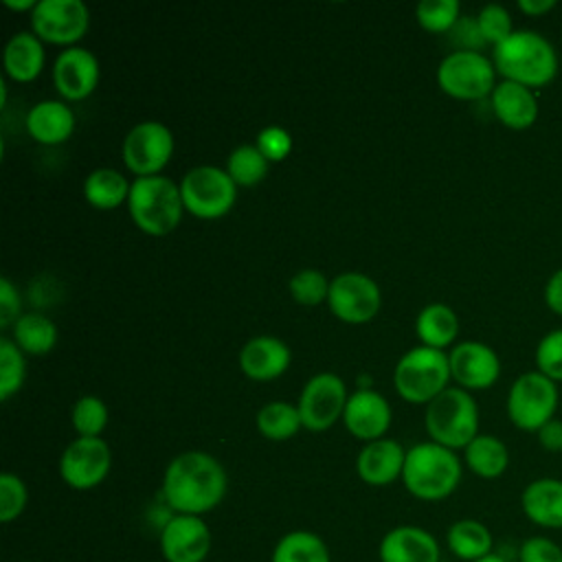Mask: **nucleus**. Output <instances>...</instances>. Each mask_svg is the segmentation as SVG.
Wrapping results in <instances>:
<instances>
[{
	"label": "nucleus",
	"mask_w": 562,
	"mask_h": 562,
	"mask_svg": "<svg viewBox=\"0 0 562 562\" xmlns=\"http://www.w3.org/2000/svg\"><path fill=\"white\" fill-rule=\"evenodd\" d=\"M228 490L224 465L204 450L176 454L162 474V498L171 514L204 516L215 509Z\"/></svg>",
	"instance_id": "1"
},
{
	"label": "nucleus",
	"mask_w": 562,
	"mask_h": 562,
	"mask_svg": "<svg viewBox=\"0 0 562 562\" xmlns=\"http://www.w3.org/2000/svg\"><path fill=\"white\" fill-rule=\"evenodd\" d=\"M492 50L494 68L507 81H516L533 90L547 86L558 75V53L538 31L518 29Z\"/></svg>",
	"instance_id": "2"
},
{
	"label": "nucleus",
	"mask_w": 562,
	"mask_h": 562,
	"mask_svg": "<svg viewBox=\"0 0 562 562\" xmlns=\"http://www.w3.org/2000/svg\"><path fill=\"white\" fill-rule=\"evenodd\" d=\"M463 465L454 450L435 441H422L406 450L402 483L419 501H443L461 483Z\"/></svg>",
	"instance_id": "3"
},
{
	"label": "nucleus",
	"mask_w": 562,
	"mask_h": 562,
	"mask_svg": "<svg viewBox=\"0 0 562 562\" xmlns=\"http://www.w3.org/2000/svg\"><path fill=\"white\" fill-rule=\"evenodd\" d=\"M127 211L136 228H140L145 235L165 237L178 228L184 215L180 184L162 173L134 178Z\"/></svg>",
	"instance_id": "4"
},
{
	"label": "nucleus",
	"mask_w": 562,
	"mask_h": 562,
	"mask_svg": "<svg viewBox=\"0 0 562 562\" xmlns=\"http://www.w3.org/2000/svg\"><path fill=\"white\" fill-rule=\"evenodd\" d=\"M424 426L430 441L450 450H463L479 435V406L470 391L448 386L426 404Z\"/></svg>",
	"instance_id": "5"
},
{
	"label": "nucleus",
	"mask_w": 562,
	"mask_h": 562,
	"mask_svg": "<svg viewBox=\"0 0 562 562\" xmlns=\"http://www.w3.org/2000/svg\"><path fill=\"white\" fill-rule=\"evenodd\" d=\"M450 362L448 353L426 345L408 349L393 369V386L408 404H428L448 389Z\"/></svg>",
	"instance_id": "6"
},
{
	"label": "nucleus",
	"mask_w": 562,
	"mask_h": 562,
	"mask_svg": "<svg viewBox=\"0 0 562 562\" xmlns=\"http://www.w3.org/2000/svg\"><path fill=\"white\" fill-rule=\"evenodd\" d=\"M558 402V382H553L538 369L525 371L509 386L507 417L518 430L538 432L547 422L555 417Z\"/></svg>",
	"instance_id": "7"
},
{
	"label": "nucleus",
	"mask_w": 562,
	"mask_h": 562,
	"mask_svg": "<svg viewBox=\"0 0 562 562\" xmlns=\"http://www.w3.org/2000/svg\"><path fill=\"white\" fill-rule=\"evenodd\" d=\"M494 61L479 50H452L437 66L439 88L459 101H481L496 88Z\"/></svg>",
	"instance_id": "8"
},
{
	"label": "nucleus",
	"mask_w": 562,
	"mask_h": 562,
	"mask_svg": "<svg viewBox=\"0 0 562 562\" xmlns=\"http://www.w3.org/2000/svg\"><path fill=\"white\" fill-rule=\"evenodd\" d=\"M178 184L184 211L200 220L224 217L237 200V184L226 169L215 165H198L189 169Z\"/></svg>",
	"instance_id": "9"
},
{
	"label": "nucleus",
	"mask_w": 562,
	"mask_h": 562,
	"mask_svg": "<svg viewBox=\"0 0 562 562\" xmlns=\"http://www.w3.org/2000/svg\"><path fill=\"white\" fill-rule=\"evenodd\" d=\"M173 132L160 121H140L123 138L121 154L125 167L136 176H158L173 156Z\"/></svg>",
	"instance_id": "10"
},
{
	"label": "nucleus",
	"mask_w": 562,
	"mask_h": 562,
	"mask_svg": "<svg viewBox=\"0 0 562 562\" xmlns=\"http://www.w3.org/2000/svg\"><path fill=\"white\" fill-rule=\"evenodd\" d=\"M347 400V384L340 375L331 371H321L312 375L303 384L296 402L303 428L312 432L329 430L338 419H342Z\"/></svg>",
	"instance_id": "11"
},
{
	"label": "nucleus",
	"mask_w": 562,
	"mask_h": 562,
	"mask_svg": "<svg viewBox=\"0 0 562 562\" xmlns=\"http://www.w3.org/2000/svg\"><path fill=\"white\" fill-rule=\"evenodd\" d=\"M31 31L48 44L77 46L90 29V11L81 0H37L29 13Z\"/></svg>",
	"instance_id": "12"
},
{
	"label": "nucleus",
	"mask_w": 562,
	"mask_h": 562,
	"mask_svg": "<svg viewBox=\"0 0 562 562\" xmlns=\"http://www.w3.org/2000/svg\"><path fill=\"white\" fill-rule=\"evenodd\" d=\"M382 305L380 285L364 272H340L329 283L327 307L329 312L349 325L369 323Z\"/></svg>",
	"instance_id": "13"
},
{
	"label": "nucleus",
	"mask_w": 562,
	"mask_h": 562,
	"mask_svg": "<svg viewBox=\"0 0 562 562\" xmlns=\"http://www.w3.org/2000/svg\"><path fill=\"white\" fill-rule=\"evenodd\" d=\"M112 468V450L101 437H77L59 457V476L72 490H92L105 481Z\"/></svg>",
	"instance_id": "14"
},
{
	"label": "nucleus",
	"mask_w": 562,
	"mask_h": 562,
	"mask_svg": "<svg viewBox=\"0 0 562 562\" xmlns=\"http://www.w3.org/2000/svg\"><path fill=\"white\" fill-rule=\"evenodd\" d=\"M160 553L167 562H204L213 547V536L202 516L171 514L158 536Z\"/></svg>",
	"instance_id": "15"
},
{
	"label": "nucleus",
	"mask_w": 562,
	"mask_h": 562,
	"mask_svg": "<svg viewBox=\"0 0 562 562\" xmlns=\"http://www.w3.org/2000/svg\"><path fill=\"white\" fill-rule=\"evenodd\" d=\"M448 362H450V375L457 382V386L470 393L490 389L501 375L498 353L481 340L457 342L448 351Z\"/></svg>",
	"instance_id": "16"
},
{
	"label": "nucleus",
	"mask_w": 562,
	"mask_h": 562,
	"mask_svg": "<svg viewBox=\"0 0 562 562\" xmlns=\"http://www.w3.org/2000/svg\"><path fill=\"white\" fill-rule=\"evenodd\" d=\"M391 419H393L391 404L375 389L360 386L353 393H349V400L342 413V424L351 437L364 443L382 439L391 428Z\"/></svg>",
	"instance_id": "17"
},
{
	"label": "nucleus",
	"mask_w": 562,
	"mask_h": 562,
	"mask_svg": "<svg viewBox=\"0 0 562 562\" xmlns=\"http://www.w3.org/2000/svg\"><path fill=\"white\" fill-rule=\"evenodd\" d=\"M99 72L97 55L83 46L64 48L53 61V83L64 101L90 97L99 83Z\"/></svg>",
	"instance_id": "18"
},
{
	"label": "nucleus",
	"mask_w": 562,
	"mask_h": 562,
	"mask_svg": "<svg viewBox=\"0 0 562 562\" xmlns=\"http://www.w3.org/2000/svg\"><path fill=\"white\" fill-rule=\"evenodd\" d=\"M237 362L246 378L255 382H268L288 371L292 351L281 338L272 334H259L241 345Z\"/></svg>",
	"instance_id": "19"
},
{
	"label": "nucleus",
	"mask_w": 562,
	"mask_h": 562,
	"mask_svg": "<svg viewBox=\"0 0 562 562\" xmlns=\"http://www.w3.org/2000/svg\"><path fill=\"white\" fill-rule=\"evenodd\" d=\"M439 555L437 538L417 525H397L378 544L380 562H439Z\"/></svg>",
	"instance_id": "20"
},
{
	"label": "nucleus",
	"mask_w": 562,
	"mask_h": 562,
	"mask_svg": "<svg viewBox=\"0 0 562 562\" xmlns=\"http://www.w3.org/2000/svg\"><path fill=\"white\" fill-rule=\"evenodd\" d=\"M406 450L400 441L382 437L375 441H369L360 448L356 457V472L362 483L382 487L391 485L393 481L402 479Z\"/></svg>",
	"instance_id": "21"
},
{
	"label": "nucleus",
	"mask_w": 562,
	"mask_h": 562,
	"mask_svg": "<svg viewBox=\"0 0 562 562\" xmlns=\"http://www.w3.org/2000/svg\"><path fill=\"white\" fill-rule=\"evenodd\" d=\"M490 108L494 116L509 130H529L538 119V99L531 88L501 79L490 94Z\"/></svg>",
	"instance_id": "22"
},
{
	"label": "nucleus",
	"mask_w": 562,
	"mask_h": 562,
	"mask_svg": "<svg viewBox=\"0 0 562 562\" xmlns=\"http://www.w3.org/2000/svg\"><path fill=\"white\" fill-rule=\"evenodd\" d=\"M26 132L42 145H59L75 132V112L61 99L37 101L24 119Z\"/></svg>",
	"instance_id": "23"
},
{
	"label": "nucleus",
	"mask_w": 562,
	"mask_h": 562,
	"mask_svg": "<svg viewBox=\"0 0 562 562\" xmlns=\"http://www.w3.org/2000/svg\"><path fill=\"white\" fill-rule=\"evenodd\" d=\"M522 514L542 529H562V479L542 476L525 485Z\"/></svg>",
	"instance_id": "24"
},
{
	"label": "nucleus",
	"mask_w": 562,
	"mask_h": 562,
	"mask_svg": "<svg viewBox=\"0 0 562 562\" xmlns=\"http://www.w3.org/2000/svg\"><path fill=\"white\" fill-rule=\"evenodd\" d=\"M44 42L33 31L13 33L2 50L4 75L18 83H29L44 70Z\"/></svg>",
	"instance_id": "25"
},
{
	"label": "nucleus",
	"mask_w": 562,
	"mask_h": 562,
	"mask_svg": "<svg viewBox=\"0 0 562 562\" xmlns=\"http://www.w3.org/2000/svg\"><path fill=\"white\" fill-rule=\"evenodd\" d=\"M415 334L419 338V345L443 351L457 340L459 316L446 303H428L419 310L415 318Z\"/></svg>",
	"instance_id": "26"
},
{
	"label": "nucleus",
	"mask_w": 562,
	"mask_h": 562,
	"mask_svg": "<svg viewBox=\"0 0 562 562\" xmlns=\"http://www.w3.org/2000/svg\"><path fill=\"white\" fill-rule=\"evenodd\" d=\"M446 544L450 553L463 562H479L492 555L494 538L487 525L476 518H459L446 531Z\"/></svg>",
	"instance_id": "27"
},
{
	"label": "nucleus",
	"mask_w": 562,
	"mask_h": 562,
	"mask_svg": "<svg viewBox=\"0 0 562 562\" xmlns=\"http://www.w3.org/2000/svg\"><path fill=\"white\" fill-rule=\"evenodd\" d=\"M132 182L114 167H99L92 169L83 180V198L90 206L101 211H112L127 204Z\"/></svg>",
	"instance_id": "28"
},
{
	"label": "nucleus",
	"mask_w": 562,
	"mask_h": 562,
	"mask_svg": "<svg viewBox=\"0 0 562 562\" xmlns=\"http://www.w3.org/2000/svg\"><path fill=\"white\" fill-rule=\"evenodd\" d=\"M463 461L479 479H498L509 465V450L496 435L479 432L463 448Z\"/></svg>",
	"instance_id": "29"
},
{
	"label": "nucleus",
	"mask_w": 562,
	"mask_h": 562,
	"mask_svg": "<svg viewBox=\"0 0 562 562\" xmlns=\"http://www.w3.org/2000/svg\"><path fill=\"white\" fill-rule=\"evenodd\" d=\"M270 562H331V553L318 533L294 529L277 540Z\"/></svg>",
	"instance_id": "30"
},
{
	"label": "nucleus",
	"mask_w": 562,
	"mask_h": 562,
	"mask_svg": "<svg viewBox=\"0 0 562 562\" xmlns=\"http://www.w3.org/2000/svg\"><path fill=\"white\" fill-rule=\"evenodd\" d=\"M13 329V342L29 356H46L57 342V325L42 312L22 314Z\"/></svg>",
	"instance_id": "31"
},
{
	"label": "nucleus",
	"mask_w": 562,
	"mask_h": 562,
	"mask_svg": "<svg viewBox=\"0 0 562 562\" xmlns=\"http://www.w3.org/2000/svg\"><path fill=\"white\" fill-rule=\"evenodd\" d=\"M255 426L259 435L270 441H288L303 428V422L296 404L285 400H272L257 411Z\"/></svg>",
	"instance_id": "32"
},
{
	"label": "nucleus",
	"mask_w": 562,
	"mask_h": 562,
	"mask_svg": "<svg viewBox=\"0 0 562 562\" xmlns=\"http://www.w3.org/2000/svg\"><path fill=\"white\" fill-rule=\"evenodd\" d=\"M268 167H270V162L257 149V145L255 143H244V145H237L228 154L224 169L228 171V176L233 178V182L237 187H255L266 178Z\"/></svg>",
	"instance_id": "33"
},
{
	"label": "nucleus",
	"mask_w": 562,
	"mask_h": 562,
	"mask_svg": "<svg viewBox=\"0 0 562 562\" xmlns=\"http://www.w3.org/2000/svg\"><path fill=\"white\" fill-rule=\"evenodd\" d=\"M26 380L24 351L13 342V338H0V400L7 402L15 395Z\"/></svg>",
	"instance_id": "34"
},
{
	"label": "nucleus",
	"mask_w": 562,
	"mask_h": 562,
	"mask_svg": "<svg viewBox=\"0 0 562 562\" xmlns=\"http://www.w3.org/2000/svg\"><path fill=\"white\" fill-rule=\"evenodd\" d=\"M77 437H101L108 426V406L97 395H81L70 411Z\"/></svg>",
	"instance_id": "35"
},
{
	"label": "nucleus",
	"mask_w": 562,
	"mask_h": 562,
	"mask_svg": "<svg viewBox=\"0 0 562 562\" xmlns=\"http://www.w3.org/2000/svg\"><path fill=\"white\" fill-rule=\"evenodd\" d=\"M329 283L331 279H327L321 270L316 268H303L299 272H294L288 281V290L290 296L299 303V305H321L327 303L329 296Z\"/></svg>",
	"instance_id": "36"
},
{
	"label": "nucleus",
	"mask_w": 562,
	"mask_h": 562,
	"mask_svg": "<svg viewBox=\"0 0 562 562\" xmlns=\"http://www.w3.org/2000/svg\"><path fill=\"white\" fill-rule=\"evenodd\" d=\"M461 18L459 0H422L415 7V20L428 33H450Z\"/></svg>",
	"instance_id": "37"
},
{
	"label": "nucleus",
	"mask_w": 562,
	"mask_h": 562,
	"mask_svg": "<svg viewBox=\"0 0 562 562\" xmlns=\"http://www.w3.org/2000/svg\"><path fill=\"white\" fill-rule=\"evenodd\" d=\"M29 503V490L26 483L13 474L2 472L0 474V522L9 525L22 516Z\"/></svg>",
	"instance_id": "38"
},
{
	"label": "nucleus",
	"mask_w": 562,
	"mask_h": 562,
	"mask_svg": "<svg viewBox=\"0 0 562 562\" xmlns=\"http://www.w3.org/2000/svg\"><path fill=\"white\" fill-rule=\"evenodd\" d=\"M476 22L481 29V35L485 40V44H490L492 48L498 46L501 42H505L516 29L512 24V15L503 4L490 2L485 7H481V11L476 13Z\"/></svg>",
	"instance_id": "39"
},
{
	"label": "nucleus",
	"mask_w": 562,
	"mask_h": 562,
	"mask_svg": "<svg viewBox=\"0 0 562 562\" xmlns=\"http://www.w3.org/2000/svg\"><path fill=\"white\" fill-rule=\"evenodd\" d=\"M536 367L553 382H562V327L547 331L536 345Z\"/></svg>",
	"instance_id": "40"
},
{
	"label": "nucleus",
	"mask_w": 562,
	"mask_h": 562,
	"mask_svg": "<svg viewBox=\"0 0 562 562\" xmlns=\"http://www.w3.org/2000/svg\"><path fill=\"white\" fill-rule=\"evenodd\" d=\"M255 145L266 156L268 162H281L292 151V136L281 125H266L263 130L257 132Z\"/></svg>",
	"instance_id": "41"
},
{
	"label": "nucleus",
	"mask_w": 562,
	"mask_h": 562,
	"mask_svg": "<svg viewBox=\"0 0 562 562\" xmlns=\"http://www.w3.org/2000/svg\"><path fill=\"white\" fill-rule=\"evenodd\" d=\"M518 562H562V547L547 536H531L520 544Z\"/></svg>",
	"instance_id": "42"
},
{
	"label": "nucleus",
	"mask_w": 562,
	"mask_h": 562,
	"mask_svg": "<svg viewBox=\"0 0 562 562\" xmlns=\"http://www.w3.org/2000/svg\"><path fill=\"white\" fill-rule=\"evenodd\" d=\"M450 40L457 46L454 50H479L481 53V48L487 46L483 35H481L476 15L474 18L472 15H465V18L461 15L459 22L450 29Z\"/></svg>",
	"instance_id": "43"
},
{
	"label": "nucleus",
	"mask_w": 562,
	"mask_h": 562,
	"mask_svg": "<svg viewBox=\"0 0 562 562\" xmlns=\"http://www.w3.org/2000/svg\"><path fill=\"white\" fill-rule=\"evenodd\" d=\"M20 294L9 277L0 279V327H13L20 318Z\"/></svg>",
	"instance_id": "44"
},
{
	"label": "nucleus",
	"mask_w": 562,
	"mask_h": 562,
	"mask_svg": "<svg viewBox=\"0 0 562 562\" xmlns=\"http://www.w3.org/2000/svg\"><path fill=\"white\" fill-rule=\"evenodd\" d=\"M536 435H538V443L547 452H562V419L553 417Z\"/></svg>",
	"instance_id": "45"
},
{
	"label": "nucleus",
	"mask_w": 562,
	"mask_h": 562,
	"mask_svg": "<svg viewBox=\"0 0 562 562\" xmlns=\"http://www.w3.org/2000/svg\"><path fill=\"white\" fill-rule=\"evenodd\" d=\"M544 303L547 307L562 316V268L555 270L549 279H547V285H544Z\"/></svg>",
	"instance_id": "46"
},
{
	"label": "nucleus",
	"mask_w": 562,
	"mask_h": 562,
	"mask_svg": "<svg viewBox=\"0 0 562 562\" xmlns=\"http://www.w3.org/2000/svg\"><path fill=\"white\" fill-rule=\"evenodd\" d=\"M518 9L529 18H540L555 9V0H518Z\"/></svg>",
	"instance_id": "47"
},
{
	"label": "nucleus",
	"mask_w": 562,
	"mask_h": 562,
	"mask_svg": "<svg viewBox=\"0 0 562 562\" xmlns=\"http://www.w3.org/2000/svg\"><path fill=\"white\" fill-rule=\"evenodd\" d=\"M4 7L13 9V11H33L37 7V0H4Z\"/></svg>",
	"instance_id": "48"
},
{
	"label": "nucleus",
	"mask_w": 562,
	"mask_h": 562,
	"mask_svg": "<svg viewBox=\"0 0 562 562\" xmlns=\"http://www.w3.org/2000/svg\"><path fill=\"white\" fill-rule=\"evenodd\" d=\"M479 562H507V560L503 555H498V553H492V555H487V558H483Z\"/></svg>",
	"instance_id": "49"
}]
</instances>
